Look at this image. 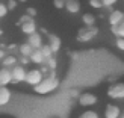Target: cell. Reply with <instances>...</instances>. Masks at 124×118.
Returning a JSON list of instances; mask_svg holds the SVG:
<instances>
[{
    "label": "cell",
    "instance_id": "1",
    "mask_svg": "<svg viewBox=\"0 0 124 118\" xmlns=\"http://www.w3.org/2000/svg\"><path fill=\"white\" fill-rule=\"evenodd\" d=\"M58 86H59V79L54 76V73H52L50 77H46L39 85L33 86V89H35L36 94H39V95H47V94H50V92H53Z\"/></svg>",
    "mask_w": 124,
    "mask_h": 118
},
{
    "label": "cell",
    "instance_id": "2",
    "mask_svg": "<svg viewBox=\"0 0 124 118\" xmlns=\"http://www.w3.org/2000/svg\"><path fill=\"white\" fill-rule=\"evenodd\" d=\"M108 97L114 98V100H124V82H116L109 85Z\"/></svg>",
    "mask_w": 124,
    "mask_h": 118
},
{
    "label": "cell",
    "instance_id": "3",
    "mask_svg": "<svg viewBox=\"0 0 124 118\" xmlns=\"http://www.w3.org/2000/svg\"><path fill=\"white\" fill-rule=\"evenodd\" d=\"M42 80H44V73L38 68H33V70H29L27 71V76H26V83L32 85V86H36L39 85Z\"/></svg>",
    "mask_w": 124,
    "mask_h": 118
},
{
    "label": "cell",
    "instance_id": "4",
    "mask_svg": "<svg viewBox=\"0 0 124 118\" xmlns=\"http://www.w3.org/2000/svg\"><path fill=\"white\" fill-rule=\"evenodd\" d=\"M98 102V98L95 94L92 92H82L79 95V104L83 108H89V106H94V104Z\"/></svg>",
    "mask_w": 124,
    "mask_h": 118
},
{
    "label": "cell",
    "instance_id": "5",
    "mask_svg": "<svg viewBox=\"0 0 124 118\" xmlns=\"http://www.w3.org/2000/svg\"><path fill=\"white\" fill-rule=\"evenodd\" d=\"M97 32L98 30L92 26V27H85V29H82L79 32V35H77V39L80 41V42H86V41H89V39H92L94 36L97 35Z\"/></svg>",
    "mask_w": 124,
    "mask_h": 118
},
{
    "label": "cell",
    "instance_id": "6",
    "mask_svg": "<svg viewBox=\"0 0 124 118\" xmlns=\"http://www.w3.org/2000/svg\"><path fill=\"white\" fill-rule=\"evenodd\" d=\"M26 76H27V71L24 70L23 65L12 67V79H14V82H26Z\"/></svg>",
    "mask_w": 124,
    "mask_h": 118
},
{
    "label": "cell",
    "instance_id": "7",
    "mask_svg": "<svg viewBox=\"0 0 124 118\" xmlns=\"http://www.w3.org/2000/svg\"><path fill=\"white\" fill-rule=\"evenodd\" d=\"M11 82H14V79H12V70H9V68H6V67L0 68V85L6 86Z\"/></svg>",
    "mask_w": 124,
    "mask_h": 118
},
{
    "label": "cell",
    "instance_id": "8",
    "mask_svg": "<svg viewBox=\"0 0 124 118\" xmlns=\"http://www.w3.org/2000/svg\"><path fill=\"white\" fill-rule=\"evenodd\" d=\"M121 109L116 104H108L104 109V118H120Z\"/></svg>",
    "mask_w": 124,
    "mask_h": 118
},
{
    "label": "cell",
    "instance_id": "9",
    "mask_svg": "<svg viewBox=\"0 0 124 118\" xmlns=\"http://www.w3.org/2000/svg\"><path fill=\"white\" fill-rule=\"evenodd\" d=\"M124 21V12L123 11H112L110 12V15H109V23H110V26H118L120 23Z\"/></svg>",
    "mask_w": 124,
    "mask_h": 118
},
{
    "label": "cell",
    "instance_id": "10",
    "mask_svg": "<svg viewBox=\"0 0 124 118\" xmlns=\"http://www.w3.org/2000/svg\"><path fill=\"white\" fill-rule=\"evenodd\" d=\"M27 42H29V44L32 46L33 48H41L42 46H44V44H42V36H41L39 33H36V32L32 33V35H29Z\"/></svg>",
    "mask_w": 124,
    "mask_h": 118
},
{
    "label": "cell",
    "instance_id": "11",
    "mask_svg": "<svg viewBox=\"0 0 124 118\" xmlns=\"http://www.w3.org/2000/svg\"><path fill=\"white\" fill-rule=\"evenodd\" d=\"M61 38L58 35H48V46L52 47V50H53V53H58L59 52V48H61Z\"/></svg>",
    "mask_w": 124,
    "mask_h": 118
},
{
    "label": "cell",
    "instance_id": "12",
    "mask_svg": "<svg viewBox=\"0 0 124 118\" xmlns=\"http://www.w3.org/2000/svg\"><path fill=\"white\" fill-rule=\"evenodd\" d=\"M20 26H21V32H23V33H26V35H32V33L36 32V24H35L33 20L26 21V23H21Z\"/></svg>",
    "mask_w": 124,
    "mask_h": 118
},
{
    "label": "cell",
    "instance_id": "13",
    "mask_svg": "<svg viewBox=\"0 0 124 118\" xmlns=\"http://www.w3.org/2000/svg\"><path fill=\"white\" fill-rule=\"evenodd\" d=\"M65 9L70 14H77L80 11V2L79 0H67L65 2Z\"/></svg>",
    "mask_w": 124,
    "mask_h": 118
},
{
    "label": "cell",
    "instance_id": "14",
    "mask_svg": "<svg viewBox=\"0 0 124 118\" xmlns=\"http://www.w3.org/2000/svg\"><path fill=\"white\" fill-rule=\"evenodd\" d=\"M11 100V91L6 86H0V106L8 104Z\"/></svg>",
    "mask_w": 124,
    "mask_h": 118
},
{
    "label": "cell",
    "instance_id": "15",
    "mask_svg": "<svg viewBox=\"0 0 124 118\" xmlns=\"http://www.w3.org/2000/svg\"><path fill=\"white\" fill-rule=\"evenodd\" d=\"M30 62H33V64H38V65H41L42 62L46 61V58H44V55H42V52H41V48H35L33 50V53L30 55Z\"/></svg>",
    "mask_w": 124,
    "mask_h": 118
},
{
    "label": "cell",
    "instance_id": "16",
    "mask_svg": "<svg viewBox=\"0 0 124 118\" xmlns=\"http://www.w3.org/2000/svg\"><path fill=\"white\" fill-rule=\"evenodd\" d=\"M18 50H20V53H21V56H26V58H30V55L33 53V50L35 48L32 47L29 44V42H24V44H21L20 46V48H18Z\"/></svg>",
    "mask_w": 124,
    "mask_h": 118
},
{
    "label": "cell",
    "instance_id": "17",
    "mask_svg": "<svg viewBox=\"0 0 124 118\" xmlns=\"http://www.w3.org/2000/svg\"><path fill=\"white\" fill-rule=\"evenodd\" d=\"M82 21L85 23L86 27H92L95 24V17L92 15V14H89V12H86V14L82 15Z\"/></svg>",
    "mask_w": 124,
    "mask_h": 118
},
{
    "label": "cell",
    "instance_id": "18",
    "mask_svg": "<svg viewBox=\"0 0 124 118\" xmlns=\"http://www.w3.org/2000/svg\"><path fill=\"white\" fill-rule=\"evenodd\" d=\"M112 32L118 36V38H124V21L120 23L118 26H112Z\"/></svg>",
    "mask_w": 124,
    "mask_h": 118
},
{
    "label": "cell",
    "instance_id": "19",
    "mask_svg": "<svg viewBox=\"0 0 124 118\" xmlns=\"http://www.w3.org/2000/svg\"><path fill=\"white\" fill-rule=\"evenodd\" d=\"M2 64H3V67H6V68L15 67V64H17V58H15V56H6V58L2 61Z\"/></svg>",
    "mask_w": 124,
    "mask_h": 118
},
{
    "label": "cell",
    "instance_id": "20",
    "mask_svg": "<svg viewBox=\"0 0 124 118\" xmlns=\"http://www.w3.org/2000/svg\"><path fill=\"white\" fill-rule=\"evenodd\" d=\"M41 52H42V55H44V58H46V61L47 59H50L52 58V55H53V50H52V47L48 46V44H44L41 47Z\"/></svg>",
    "mask_w": 124,
    "mask_h": 118
},
{
    "label": "cell",
    "instance_id": "21",
    "mask_svg": "<svg viewBox=\"0 0 124 118\" xmlns=\"http://www.w3.org/2000/svg\"><path fill=\"white\" fill-rule=\"evenodd\" d=\"M79 118H98V114L94 112V110H86V112H83Z\"/></svg>",
    "mask_w": 124,
    "mask_h": 118
},
{
    "label": "cell",
    "instance_id": "22",
    "mask_svg": "<svg viewBox=\"0 0 124 118\" xmlns=\"http://www.w3.org/2000/svg\"><path fill=\"white\" fill-rule=\"evenodd\" d=\"M65 2L67 0H53V6L56 9H64L65 8Z\"/></svg>",
    "mask_w": 124,
    "mask_h": 118
},
{
    "label": "cell",
    "instance_id": "23",
    "mask_svg": "<svg viewBox=\"0 0 124 118\" xmlns=\"http://www.w3.org/2000/svg\"><path fill=\"white\" fill-rule=\"evenodd\" d=\"M9 12V9H8V5H5V3H0V18H3V17H6V14Z\"/></svg>",
    "mask_w": 124,
    "mask_h": 118
},
{
    "label": "cell",
    "instance_id": "24",
    "mask_svg": "<svg viewBox=\"0 0 124 118\" xmlns=\"http://www.w3.org/2000/svg\"><path fill=\"white\" fill-rule=\"evenodd\" d=\"M47 65H48V68L50 70H56V67H58V62H56V59L54 58H50V59H47Z\"/></svg>",
    "mask_w": 124,
    "mask_h": 118
},
{
    "label": "cell",
    "instance_id": "25",
    "mask_svg": "<svg viewBox=\"0 0 124 118\" xmlns=\"http://www.w3.org/2000/svg\"><path fill=\"white\" fill-rule=\"evenodd\" d=\"M89 5L92 6V8L98 9V8H101V6H103V2H101V0H89Z\"/></svg>",
    "mask_w": 124,
    "mask_h": 118
},
{
    "label": "cell",
    "instance_id": "26",
    "mask_svg": "<svg viewBox=\"0 0 124 118\" xmlns=\"http://www.w3.org/2000/svg\"><path fill=\"white\" fill-rule=\"evenodd\" d=\"M103 2V6H106V8H110V6H114L116 3V0H101Z\"/></svg>",
    "mask_w": 124,
    "mask_h": 118
},
{
    "label": "cell",
    "instance_id": "27",
    "mask_svg": "<svg viewBox=\"0 0 124 118\" xmlns=\"http://www.w3.org/2000/svg\"><path fill=\"white\" fill-rule=\"evenodd\" d=\"M116 47L124 52V38H118V39H116Z\"/></svg>",
    "mask_w": 124,
    "mask_h": 118
},
{
    "label": "cell",
    "instance_id": "28",
    "mask_svg": "<svg viewBox=\"0 0 124 118\" xmlns=\"http://www.w3.org/2000/svg\"><path fill=\"white\" fill-rule=\"evenodd\" d=\"M26 12H27V15H30L32 18H33V17L36 15V14H38V12H36V9H35V8H27V9H26Z\"/></svg>",
    "mask_w": 124,
    "mask_h": 118
},
{
    "label": "cell",
    "instance_id": "29",
    "mask_svg": "<svg viewBox=\"0 0 124 118\" xmlns=\"http://www.w3.org/2000/svg\"><path fill=\"white\" fill-rule=\"evenodd\" d=\"M17 8V0H9L8 2V9L11 11V9H15Z\"/></svg>",
    "mask_w": 124,
    "mask_h": 118
},
{
    "label": "cell",
    "instance_id": "30",
    "mask_svg": "<svg viewBox=\"0 0 124 118\" xmlns=\"http://www.w3.org/2000/svg\"><path fill=\"white\" fill-rule=\"evenodd\" d=\"M30 20H33V18L26 14V15H23V17L20 18V24H21V23H26V21H30Z\"/></svg>",
    "mask_w": 124,
    "mask_h": 118
},
{
    "label": "cell",
    "instance_id": "31",
    "mask_svg": "<svg viewBox=\"0 0 124 118\" xmlns=\"http://www.w3.org/2000/svg\"><path fill=\"white\" fill-rule=\"evenodd\" d=\"M29 58H26V56H21V59H20V62H21V65H26V64H29Z\"/></svg>",
    "mask_w": 124,
    "mask_h": 118
},
{
    "label": "cell",
    "instance_id": "32",
    "mask_svg": "<svg viewBox=\"0 0 124 118\" xmlns=\"http://www.w3.org/2000/svg\"><path fill=\"white\" fill-rule=\"evenodd\" d=\"M5 58H6V56H5V52L2 50V48H0V61H3Z\"/></svg>",
    "mask_w": 124,
    "mask_h": 118
},
{
    "label": "cell",
    "instance_id": "33",
    "mask_svg": "<svg viewBox=\"0 0 124 118\" xmlns=\"http://www.w3.org/2000/svg\"><path fill=\"white\" fill-rule=\"evenodd\" d=\"M3 35V30H2V27H0V36H2Z\"/></svg>",
    "mask_w": 124,
    "mask_h": 118
},
{
    "label": "cell",
    "instance_id": "34",
    "mask_svg": "<svg viewBox=\"0 0 124 118\" xmlns=\"http://www.w3.org/2000/svg\"><path fill=\"white\" fill-rule=\"evenodd\" d=\"M18 2H23L24 3V2H27V0H18Z\"/></svg>",
    "mask_w": 124,
    "mask_h": 118
},
{
    "label": "cell",
    "instance_id": "35",
    "mask_svg": "<svg viewBox=\"0 0 124 118\" xmlns=\"http://www.w3.org/2000/svg\"><path fill=\"white\" fill-rule=\"evenodd\" d=\"M0 86H2V85H0Z\"/></svg>",
    "mask_w": 124,
    "mask_h": 118
}]
</instances>
